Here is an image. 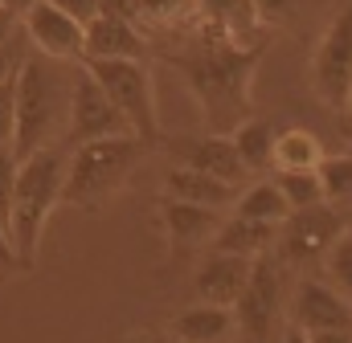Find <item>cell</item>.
<instances>
[{
	"mask_svg": "<svg viewBox=\"0 0 352 343\" xmlns=\"http://www.w3.org/2000/svg\"><path fill=\"white\" fill-rule=\"evenodd\" d=\"M250 261L254 257H238V254H213L201 261V270L192 274V290L201 303H213V307H234L242 286H246V274H250Z\"/></svg>",
	"mask_w": 352,
	"mask_h": 343,
	"instance_id": "5bb4252c",
	"label": "cell"
},
{
	"mask_svg": "<svg viewBox=\"0 0 352 343\" xmlns=\"http://www.w3.org/2000/svg\"><path fill=\"white\" fill-rule=\"evenodd\" d=\"M16 29H21V16H16L12 8H4V4H0V45H12V41L21 37Z\"/></svg>",
	"mask_w": 352,
	"mask_h": 343,
	"instance_id": "4dcf8cb0",
	"label": "cell"
},
{
	"mask_svg": "<svg viewBox=\"0 0 352 343\" xmlns=\"http://www.w3.org/2000/svg\"><path fill=\"white\" fill-rule=\"evenodd\" d=\"M283 343H311V335H307L303 327H287V335H283Z\"/></svg>",
	"mask_w": 352,
	"mask_h": 343,
	"instance_id": "8d00e7d4",
	"label": "cell"
},
{
	"mask_svg": "<svg viewBox=\"0 0 352 343\" xmlns=\"http://www.w3.org/2000/svg\"><path fill=\"white\" fill-rule=\"evenodd\" d=\"M164 196L168 200H184V204H205V209L230 213L238 188L226 184V180H213V176H205V172H197V168H188V164H173L168 176H164Z\"/></svg>",
	"mask_w": 352,
	"mask_h": 343,
	"instance_id": "2e32d148",
	"label": "cell"
},
{
	"mask_svg": "<svg viewBox=\"0 0 352 343\" xmlns=\"http://www.w3.org/2000/svg\"><path fill=\"white\" fill-rule=\"evenodd\" d=\"M274 184H278V192L287 196L291 209L324 204V188H320V176L316 172H274Z\"/></svg>",
	"mask_w": 352,
	"mask_h": 343,
	"instance_id": "d4e9b609",
	"label": "cell"
},
{
	"mask_svg": "<svg viewBox=\"0 0 352 343\" xmlns=\"http://www.w3.org/2000/svg\"><path fill=\"white\" fill-rule=\"evenodd\" d=\"M16 168H21L16 152H12V147H0V221H4V229H8V209H12V188H16Z\"/></svg>",
	"mask_w": 352,
	"mask_h": 343,
	"instance_id": "83f0119b",
	"label": "cell"
},
{
	"mask_svg": "<svg viewBox=\"0 0 352 343\" xmlns=\"http://www.w3.org/2000/svg\"><path fill=\"white\" fill-rule=\"evenodd\" d=\"M90 78L102 86V94L115 102V110L127 119L131 135L144 143H160V115H156V86L144 62H82Z\"/></svg>",
	"mask_w": 352,
	"mask_h": 343,
	"instance_id": "5b68a950",
	"label": "cell"
},
{
	"mask_svg": "<svg viewBox=\"0 0 352 343\" xmlns=\"http://www.w3.org/2000/svg\"><path fill=\"white\" fill-rule=\"evenodd\" d=\"M311 343H352V331H311Z\"/></svg>",
	"mask_w": 352,
	"mask_h": 343,
	"instance_id": "e575fe53",
	"label": "cell"
},
{
	"mask_svg": "<svg viewBox=\"0 0 352 343\" xmlns=\"http://www.w3.org/2000/svg\"><path fill=\"white\" fill-rule=\"evenodd\" d=\"M230 139H234V152H238V160H242V168L250 172V180L254 176H263L270 172V152H274V127L266 123V119H246V123H238L234 131H230Z\"/></svg>",
	"mask_w": 352,
	"mask_h": 343,
	"instance_id": "603a6c76",
	"label": "cell"
},
{
	"mask_svg": "<svg viewBox=\"0 0 352 343\" xmlns=\"http://www.w3.org/2000/svg\"><path fill=\"white\" fill-rule=\"evenodd\" d=\"M320 164H324V143L311 131H303V127L274 131V152H270L274 172H316Z\"/></svg>",
	"mask_w": 352,
	"mask_h": 343,
	"instance_id": "7402d4cb",
	"label": "cell"
},
{
	"mask_svg": "<svg viewBox=\"0 0 352 343\" xmlns=\"http://www.w3.org/2000/svg\"><path fill=\"white\" fill-rule=\"evenodd\" d=\"M201 21L197 0H131V25L140 33H188Z\"/></svg>",
	"mask_w": 352,
	"mask_h": 343,
	"instance_id": "ffe728a7",
	"label": "cell"
},
{
	"mask_svg": "<svg viewBox=\"0 0 352 343\" xmlns=\"http://www.w3.org/2000/svg\"><path fill=\"white\" fill-rule=\"evenodd\" d=\"M230 213H234V217H250V221H266V225H283L287 213H291V204H287V196L278 192L274 180L254 176V180H246V184L238 188Z\"/></svg>",
	"mask_w": 352,
	"mask_h": 343,
	"instance_id": "44dd1931",
	"label": "cell"
},
{
	"mask_svg": "<svg viewBox=\"0 0 352 343\" xmlns=\"http://www.w3.org/2000/svg\"><path fill=\"white\" fill-rule=\"evenodd\" d=\"M152 143H144L140 135H107V139H90L70 147L66 156V188H62V204L74 209H102L127 180L131 172L144 164Z\"/></svg>",
	"mask_w": 352,
	"mask_h": 343,
	"instance_id": "277c9868",
	"label": "cell"
},
{
	"mask_svg": "<svg viewBox=\"0 0 352 343\" xmlns=\"http://www.w3.org/2000/svg\"><path fill=\"white\" fill-rule=\"evenodd\" d=\"M16 131V70L0 82V147H12Z\"/></svg>",
	"mask_w": 352,
	"mask_h": 343,
	"instance_id": "4316f807",
	"label": "cell"
},
{
	"mask_svg": "<svg viewBox=\"0 0 352 343\" xmlns=\"http://www.w3.org/2000/svg\"><path fill=\"white\" fill-rule=\"evenodd\" d=\"M58 12H66V16H74L78 25H87L98 16V0H50Z\"/></svg>",
	"mask_w": 352,
	"mask_h": 343,
	"instance_id": "f1b7e54d",
	"label": "cell"
},
{
	"mask_svg": "<svg viewBox=\"0 0 352 343\" xmlns=\"http://www.w3.org/2000/svg\"><path fill=\"white\" fill-rule=\"evenodd\" d=\"M311 90L332 106L344 110L352 94V8H340L311 54Z\"/></svg>",
	"mask_w": 352,
	"mask_h": 343,
	"instance_id": "52a82bcc",
	"label": "cell"
},
{
	"mask_svg": "<svg viewBox=\"0 0 352 343\" xmlns=\"http://www.w3.org/2000/svg\"><path fill=\"white\" fill-rule=\"evenodd\" d=\"M340 233H344V213L340 209H332V204L291 209L287 221L278 225L274 250H283V257L295 261V265H320Z\"/></svg>",
	"mask_w": 352,
	"mask_h": 343,
	"instance_id": "ba28073f",
	"label": "cell"
},
{
	"mask_svg": "<svg viewBox=\"0 0 352 343\" xmlns=\"http://www.w3.org/2000/svg\"><path fill=\"white\" fill-rule=\"evenodd\" d=\"M188 33H192L188 49L168 54V62L180 74V82L192 90L205 127L213 135H230L238 123H246L254 115L250 86H254V70L266 54V41L238 45L209 21H197Z\"/></svg>",
	"mask_w": 352,
	"mask_h": 343,
	"instance_id": "6da1fadb",
	"label": "cell"
},
{
	"mask_svg": "<svg viewBox=\"0 0 352 343\" xmlns=\"http://www.w3.org/2000/svg\"><path fill=\"white\" fill-rule=\"evenodd\" d=\"M66 156H70L66 143H50V147L25 156L21 168H16L12 209H8V246H12V257H16V270H33L37 265L45 225L62 209Z\"/></svg>",
	"mask_w": 352,
	"mask_h": 343,
	"instance_id": "7a4b0ae2",
	"label": "cell"
},
{
	"mask_svg": "<svg viewBox=\"0 0 352 343\" xmlns=\"http://www.w3.org/2000/svg\"><path fill=\"white\" fill-rule=\"evenodd\" d=\"M176 164H188V168L205 172V176H213V180H226V184H234V188H242L246 180H250V172L242 168V160H238V152H234V139L230 135H201V139H188V143H180L176 147Z\"/></svg>",
	"mask_w": 352,
	"mask_h": 343,
	"instance_id": "9a60e30c",
	"label": "cell"
},
{
	"mask_svg": "<svg viewBox=\"0 0 352 343\" xmlns=\"http://www.w3.org/2000/svg\"><path fill=\"white\" fill-rule=\"evenodd\" d=\"M197 8H201V21H209L238 45H258L254 33L266 29L258 21V0H197Z\"/></svg>",
	"mask_w": 352,
	"mask_h": 343,
	"instance_id": "ac0fdd59",
	"label": "cell"
},
{
	"mask_svg": "<svg viewBox=\"0 0 352 343\" xmlns=\"http://www.w3.org/2000/svg\"><path fill=\"white\" fill-rule=\"evenodd\" d=\"M98 12H111V16H127L131 21V0H98Z\"/></svg>",
	"mask_w": 352,
	"mask_h": 343,
	"instance_id": "836d02e7",
	"label": "cell"
},
{
	"mask_svg": "<svg viewBox=\"0 0 352 343\" xmlns=\"http://www.w3.org/2000/svg\"><path fill=\"white\" fill-rule=\"evenodd\" d=\"M144 343H176V340H173V335H148Z\"/></svg>",
	"mask_w": 352,
	"mask_h": 343,
	"instance_id": "74e56055",
	"label": "cell"
},
{
	"mask_svg": "<svg viewBox=\"0 0 352 343\" xmlns=\"http://www.w3.org/2000/svg\"><path fill=\"white\" fill-rule=\"evenodd\" d=\"M107 135H131L127 119L115 110V102L102 94V86L90 78L87 66L74 70L70 82V115H66V143L78 147L90 139H107Z\"/></svg>",
	"mask_w": 352,
	"mask_h": 343,
	"instance_id": "9c48e42d",
	"label": "cell"
},
{
	"mask_svg": "<svg viewBox=\"0 0 352 343\" xmlns=\"http://www.w3.org/2000/svg\"><path fill=\"white\" fill-rule=\"evenodd\" d=\"M16 66H21V54H16L12 45H0V82H4Z\"/></svg>",
	"mask_w": 352,
	"mask_h": 343,
	"instance_id": "d6a6232c",
	"label": "cell"
},
{
	"mask_svg": "<svg viewBox=\"0 0 352 343\" xmlns=\"http://www.w3.org/2000/svg\"><path fill=\"white\" fill-rule=\"evenodd\" d=\"M316 176H320V188H324V204L352 209V152L324 156V164L316 168Z\"/></svg>",
	"mask_w": 352,
	"mask_h": 343,
	"instance_id": "cb8c5ba5",
	"label": "cell"
},
{
	"mask_svg": "<svg viewBox=\"0 0 352 343\" xmlns=\"http://www.w3.org/2000/svg\"><path fill=\"white\" fill-rule=\"evenodd\" d=\"M295 327L311 331H352V303L324 278H303L295 286V303H291Z\"/></svg>",
	"mask_w": 352,
	"mask_h": 343,
	"instance_id": "7c38bea8",
	"label": "cell"
},
{
	"mask_svg": "<svg viewBox=\"0 0 352 343\" xmlns=\"http://www.w3.org/2000/svg\"><path fill=\"white\" fill-rule=\"evenodd\" d=\"M8 270H16V257H12V246H8V229L0 221V274H8Z\"/></svg>",
	"mask_w": 352,
	"mask_h": 343,
	"instance_id": "1f68e13d",
	"label": "cell"
},
{
	"mask_svg": "<svg viewBox=\"0 0 352 343\" xmlns=\"http://www.w3.org/2000/svg\"><path fill=\"white\" fill-rule=\"evenodd\" d=\"M278 241V225H266V221H250V217H234L226 213V221L217 225L213 233V250L221 254H238V257H258V254H270Z\"/></svg>",
	"mask_w": 352,
	"mask_h": 343,
	"instance_id": "e0dca14e",
	"label": "cell"
},
{
	"mask_svg": "<svg viewBox=\"0 0 352 343\" xmlns=\"http://www.w3.org/2000/svg\"><path fill=\"white\" fill-rule=\"evenodd\" d=\"M295 8H299V0H258V21H263V25H278V21H287Z\"/></svg>",
	"mask_w": 352,
	"mask_h": 343,
	"instance_id": "f546056e",
	"label": "cell"
},
{
	"mask_svg": "<svg viewBox=\"0 0 352 343\" xmlns=\"http://www.w3.org/2000/svg\"><path fill=\"white\" fill-rule=\"evenodd\" d=\"M344 233H349V237H352V209H349V213H344Z\"/></svg>",
	"mask_w": 352,
	"mask_h": 343,
	"instance_id": "f35d334b",
	"label": "cell"
},
{
	"mask_svg": "<svg viewBox=\"0 0 352 343\" xmlns=\"http://www.w3.org/2000/svg\"><path fill=\"white\" fill-rule=\"evenodd\" d=\"M152 45L127 16L98 12L82 33V62H148Z\"/></svg>",
	"mask_w": 352,
	"mask_h": 343,
	"instance_id": "8fae6325",
	"label": "cell"
},
{
	"mask_svg": "<svg viewBox=\"0 0 352 343\" xmlns=\"http://www.w3.org/2000/svg\"><path fill=\"white\" fill-rule=\"evenodd\" d=\"M82 33H87V25H78L74 16L58 12L50 0L33 4L21 16V37H29L37 54L54 58V62H66V66L82 62Z\"/></svg>",
	"mask_w": 352,
	"mask_h": 343,
	"instance_id": "30bf717a",
	"label": "cell"
},
{
	"mask_svg": "<svg viewBox=\"0 0 352 343\" xmlns=\"http://www.w3.org/2000/svg\"><path fill=\"white\" fill-rule=\"evenodd\" d=\"M283 290H287V278H283V261L270 254H258L250 261V274H246V286L238 294V303L230 307L234 311V327L242 335L263 343L283 311Z\"/></svg>",
	"mask_w": 352,
	"mask_h": 343,
	"instance_id": "8992f818",
	"label": "cell"
},
{
	"mask_svg": "<svg viewBox=\"0 0 352 343\" xmlns=\"http://www.w3.org/2000/svg\"><path fill=\"white\" fill-rule=\"evenodd\" d=\"M324 270H328V282L352 303V237L349 233H340L336 246L324 254Z\"/></svg>",
	"mask_w": 352,
	"mask_h": 343,
	"instance_id": "484cf974",
	"label": "cell"
},
{
	"mask_svg": "<svg viewBox=\"0 0 352 343\" xmlns=\"http://www.w3.org/2000/svg\"><path fill=\"white\" fill-rule=\"evenodd\" d=\"M344 110H349V115H352V94H349V106H344ZM349 123H352V119H349Z\"/></svg>",
	"mask_w": 352,
	"mask_h": 343,
	"instance_id": "60d3db41",
	"label": "cell"
},
{
	"mask_svg": "<svg viewBox=\"0 0 352 343\" xmlns=\"http://www.w3.org/2000/svg\"><path fill=\"white\" fill-rule=\"evenodd\" d=\"M344 139H349V147H352V123H349V127H344Z\"/></svg>",
	"mask_w": 352,
	"mask_h": 343,
	"instance_id": "ab89813d",
	"label": "cell"
},
{
	"mask_svg": "<svg viewBox=\"0 0 352 343\" xmlns=\"http://www.w3.org/2000/svg\"><path fill=\"white\" fill-rule=\"evenodd\" d=\"M70 82L66 62H54L45 54H21L16 66V131H12V152L16 160L58 143L66 135V115H70Z\"/></svg>",
	"mask_w": 352,
	"mask_h": 343,
	"instance_id": "3957f363",
	"label": "cell"
},
{
	"mask_svg": "<svg viewBox=\"0 0 352 343\" xmlns=\"http://www.w3.org/2000/svg\"><path fill=\"white\" fill-rule=\"evenodd\" d=\"M0 4H4V8H12L16 16H25V12H29L33 4H41V0H0Z\"/></svg>",
	"mask_w": 352,
	"mask_h": 343,
	"instance_id": "d590c367",
	"label": "cell"
},
{
	"mask_svg": "<svg viewBox=\"0 0 352 343\" xmlns=\"http://www.w3.org/2000/svg\"><path fill=\"white\" fill-rule=\"evenodd\" d=\"M230 331H234V311L213 307V303H197V307L180 311L173 319L176 343H226Z\"/></svg>",
	"mask_w": 352,
	"mask_h": 343,
	"instance_id": "d6986e66",
	"label": "cell"
},
{
	"mask_svg": "<svg viewBox=\"0 0 352 343\" xmlns=\"http://www.w3.org/2000/svg\"><path fill=\"white\" fill-rule=\"evenodd\" d=\"M221 221H226V213H217V209L184 204V200H168V196L160 200V225H164V237H168L173 254H188V250L209 246Z\"/></svg>",
	"mask_w": 352,
	"mask_h": 343,
	"instance_id": "4fadbf2b",
	"label": "cell"
}]
</instances>
